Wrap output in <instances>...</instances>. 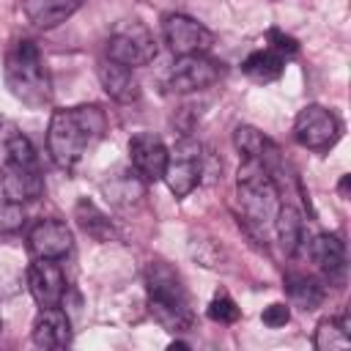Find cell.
I'll return each mask as SVG.
<instances>
[{"instance_id":"obj_30","label":"cell","mask_w":351,"mask_h":351,"mask_svg":"<svg viewBox=\"0 0 351 351\" xmlns=\"http://www.w3.org/2000/svg\"><path fill=\"white\" fill-rule=\"evenodd\" d=\"M0 329H3V315H0Z\"/></svg>"},{"instance_id":"obj_18","label":"cell","mask_w":351,"mask_h":351,"mask_svg":"<svg viewBox=\"0 0 351 351\" xmlns=\"http://www.w3.org/2000/svg\"><path fill=\"white\" fill-rule=\"evenodd\" d=\"M274 230H277L282 252L285 255H296L299 247H302V239H304V217L299 214L296 206L282 203L277 208V214H274Z\"/></svg>"},{"instance_id":"obj_19","label":"cell","mask_w":351,"mask_h":351,"mask_svg":"<svg viewBox=\"0 0 351 351\" xmlns=\"http://www.w3.org/2000/svg\"><path fill=\"white\" fill-rule=\"evenodd\" d=\"M313 346L318 351L348 348L351 346V321H348V313H343L340 318H324V321H318Z\"/></svg>"},{"instance_id":"obj_15","label":"cell","mask_w":351,"mask_h":351,"mask_svg":"<svg viewBox=\"0 0 351 351\" xmlns=\"http://www.w3.org/2000/svg\"><path fill=\"white\" fill-rule=\"evenodd\" d=\"M82 8V0H22L25 19L38 30H52Z\"/></svg>"},{"instance_id":"obj_14","label":"cell","mask_w":351,"mask_h":351,"mask_svg":"<svg viewBox=\"0 0 351 351\" xmlns=\"http://www.w3.org/2000/svg\"><path fill=\"white\" fill-rule=\"evenodd\" d=\"M33 343L38 348H66L71 343V321L58 304L41 307L33 321Z\"/></svg>"},{"instance_id":"obj_20","label":"cell","mask_w":351,"mask_h":351,"mask_svg":"<svg viewBox=\"0 0 351 351\" xmlns=\"http://www.w3.org/2000/svg\"><path fill=\"white\" fill-rule=\"evenodd\" d=\"M282 69H285V58L277 55L274 49H255L241 63V71L255 82H274L282 74Z\"/></svg>"},{"instance_id":"obj_24","label":"cell","mask_w":351,"mask_h":351,"mask_svg":"<svg viewBox=\"0 0 351 351\" xmlns=\"http://www.w3.org/2000/svg\"><path fill=\"white\" fill-rule=\"evenodd\" d=\"M208 318L211 321H217V324H233V321H239V315H241V310H239V304L228 296V293H217L211 302H208Z\"/></svg>"},{"instance_id":"obj_4","label":"cell","mask_w":351,"mask_h":351,"mask_svg":"<svg viewBox=\"0 0 351 351\" xmlns=\"http://www.w3.org/2000/svg\"><path fill=\"white\" fill-rule=\"evenodd\" d=\"M5 85L8 90L27 107H44L52 99V82L44 69L41 52L33 41L22 38L14 41V47L5 55Z\"/></svg>"},{"instance_id":"obj_22","label":"cell","mask_w":351,"mask_h":351,"mask_svg":"<svg viewBox=\"0 0 351 351\" xmlns=\"http://www.w3.org/2000/svg\"><path fill=\"white\" fill-rule=\"evenodd\" d=\"M233 145L244 159H269V154H274V145L255 129V126H236L233 132Z\"/></svg>"},{"instance_id":"obj_3","label":"cell","mask_w":351,"mask_h":351,"mask_svg":"<svg viewBox=\"0 0 351 351\" xmlns=\"http://www.w3.org/2000/svg\"><path fill=\"white\" fill-rule=\"evenodd\" d=\"M145 291H148V313L167 332H184L192 326V307L181 277L167 263H151L145 269Z\"/></svg>"},{"instance_id":"obj_2","label":"cell","mask_w":351,"mask_h":351,"mask_svg":"<svg viewBox=\"0 0 351 351\" xmlns=\"http://www.w3.org/2000/svg\"><path fill=\"white\" fill-rule=\"evenodd\" d=\"M0 184L5 200L27 203L41 197L44 176H41L38 154L25 134H11L0 145Z\"/></svg>"},{"instance_id":"obj_25","label":"cell","mask_w":351,"mask_h":351,"mask_svg":"<svg viewBox=\"0 0 351 351\" xmlns=\"http://www.w3.org/2000/svg\"><path fill=\"white\" fill-rule=\"evenodd\" d=\"M22 225H25L22 203L3 200V203H0V236H5V233H16Z\"/></svg>"},{"instance_id":"obj_7","label":"cell","mask_w":351,"mask_h":351,"mask_svg":"<svg viewBox=\"0 0 351 351\" xmlns=\"http://www.w3.org/2000/svg\"><path fill=\"white\" fill-rule=\"evenodd\" d=\"M107 58L121 66H148L156 58V38L140 19H123L107 38Z\"/></svg>"},{"instance_id":"obj_5","label":"cell","mask_w":351,"mask_h":351,"mask_svg":"<svg viewBox=\"0 0 351 351\" xmlns=\"http://www.w3.org/2000/svg\"><path fill=\"white\" fill-rule=\"evenodd\" d=\"M236 197L241 206V214L258 225L266 228L274 222V214L280 208L277 203V184L271 178V170L263 159H244L236 176Z\"/></svg>"},{"instance_id":"obj_6","label":"cell","mask_w":351,"mask_h":351,"mask_svg":"<svg viewBox=\"0 0 351 351\" xmlns=\"http://www.w3.org/2000/svg\"><path fill=\"white\" fill-rule=\"evenodd\" d=\"M203 173H206V154H203V145L184 134L167 154V167H165V176L162 181L167 184V189L176 195V197H186L200 181H203Z\"/></svg>"},{"instance_id":"obj_9","label":"cell","mask_w":351,"mask_h":351,"mask_svg":"<svg viewBox=\"0 0 351 351\" xmlns=\"http://www.w3.org/2000/svg\"><path fill=\"white\" fill-rule=\"evenodd\" d=\"M162 33H165V44L178 58L206 55L214 47V33L203 22H197L186 14H167L162 22Z\"/></svg>"},{"instance_id":"obj_8","label":"cell","mask_w":351,"mask_h":351,"mask_svg":"<svg viewBox=\"0 0 351 351\" xmlns=\"http://www.w3.org/2000/svg\"><path fill=\"white\" fill-rule=\"evenodd\" d=\"M293 137L299 145H304L310 151H326L340 137V121L332 110H326L321 104H307L296 112Z\"/></svg>"},{"instance_id":"obj_17","label":"cell","mask_w":351,"mask_h":351,"mask_svg":"<svg viewBox=\"0 0 351 351\" xmlns=\"http://www.w3.org/2000/svg\"><path fill=\"white\" fill-rule=\"evenodd\" d=\"M310 258L326 277H340L346 271V244L335 233H318L310 241Z\"/></svg>"},{"instance_id":"obj_11","label":"cell","mask_w":351,"mask_h":351,"mask_svg":"<svg viewBox=\"0 0 351 351\" xmlns=\"http://www.w3.org/2000/svg\"><path fill=\"white\" fill-rule=\"evenodd\" d=\"M167 145L154 132H137L129 140V159L143 181H162L167 167Z\"/></svg>"},{"instance_id":"obj_1","label":"cell","mask_w":351,"mask_h":351,"mask_svg":"<svg viewBox=\"0 0 351 351\" xmlns=\"http://www.w3.org/2000/svg\"><path fill=\"white\" fill-rule=\"evenodd\" d=\"M107 118L96 104L55 110L47 129V151L63 170H74L104 137Z\"/></svg>"},{"instance_id":"obj_26","label":"cell","mask_w":351,"mask_h":351,"mask_svg":"<svg viewBox=\"0 0 351 351\" xmlns=\"http://www.w3.org/2000/svg\"><path fill=\"white\" fill-rule=\"evenodd\" d=\"M266 38H269V49H274V52H277V55H282V58H288V55H296V52H299V41H296L293 36H288V33L277 30V27H271V30L266 33Z\"/></svg>"},{"instance_id":"obj_29","label":"cell","mask_w":351,"mask_h":351,"mask_svg":"<svg viewBox=\"0 0 351 351\" xmlns=\"http://www.w3.org/2000/svg\"><path fill=\"white\" fill-rule=\"evenodd\" d=\"M170 348H173V351H176V348H189V343H184V340H173Z\"/></svg>"},{"instance_id":"obj_16","label":"cell","mask_w":351,"mask_h":351,"mask_svg":"<svg viewBox=\"0 0 351 351\" xmlns=\"http://www.w3.org/2000/svg\"><path fill=\"white\" fill-rule=\"evenodd\" d=\"M99 82H101L104 93L110 99L121 101V104H132V101L140 99V82L132 74V69L121 66V63H115L110 58L104 63H99Z\"/></svg>"},{"instance_id":"obj_28","label":"cell","mask_w":351,"mask_h":351,"mask_svg":"<svg viewBox=\"0 0 351 351\" xmlns=\"http://www.w3.org/2000/svg\"><path fill=\"white\" fill-rule=\"evenodd\" d=\"M348 181H351V176H343L340 178V195L343 197H348Z\"/></svg>"},{"instance_id":"obj_13","label":"cell","mask_w":351,"mask_h":351,"mask_svg":"<svg viewBox=\"0 0 351 351\" xmlns=\"http://www.w3.org/2000/svg\"><path fill=\"white\" fill-rule=\"evenodd\" d=\"M27 288L38 307L60 304L66 296V277L63 269L49 258H36L27 269Z\"/></svg>"},{"instance_id":"obj_27","label":"cell","mask_w":351,"mask_h":351,"mask_svg":"<svg viewBox=\"0 0 351 351\" xmlns=\"http://www.w3.org/2000/svg\"><path fill=\"white\" fill-rule=\"evenodd\" d=\"M261 321H263L266 326H271V329H280V326H285V324L291 321V310H288V304H282V302H274V304L263 307V313H261Z\"/></svg>"},{"instance_id":"obj_10","label":"cell","mask_w":351,"mask_h":351,"mask_svg":"<svg viewBox=\"0 0 351 351\" xmlns=\"http://www.w3.org/2000/svg\"><path fill=\"white\" fill-rule=\"evenodd\" d=\"M222 77V63L211 60L208 55H184L173 63L167 74L170 93H197L211 88Z\"/></svg>"},{"instance_id":"obj_21","label":"cell","mask_w":351,"mask_h":351,"mask_svg":"<svg viewBox=\"0 0 351 351\" xmlns=\"http://www.w3.org/2000/svg\"><path fill=\"white\" fill-rule=\"evenodd\" d=\"M285 291H288L291 302L299 304L302 310H315L324 302V288L318 285V280L304 277V274H288L285 277Z\"/></svg>"},{"instance_id":"obj_12","label":"cell","mask_w":351,"mask_h":351,"mask_svg":"<svg viewBox=\"0 0 351 351\" xmlns=\"http://www.w3.org/2000/svg\"><path fill=\"white\" fill-rule=\"evenodd\" d=\"M27 247L33 252V258H49V261H60L71 252L74 247V233L66 222L60 219H41L33 225V230L27 233Z\"/></svg>"},{"instance_id":"obj_23","label":"cell","mask_w":351,"mask_h":351,"mask_svg":"<svg viewBox=\"0 0 351 351\" xmlns=\"http://www.w3.org/2000/svg\"><path fill=\"white\" fill-rule=\"evenodd\" d=\"M77 219H80L82 230H85V233H90L93 239H99V241L112 239V225H110L107 214H104V211H99V208H96V203H90L88 197H82V200L77 203Z\"/></svg>"}]
</instances>
